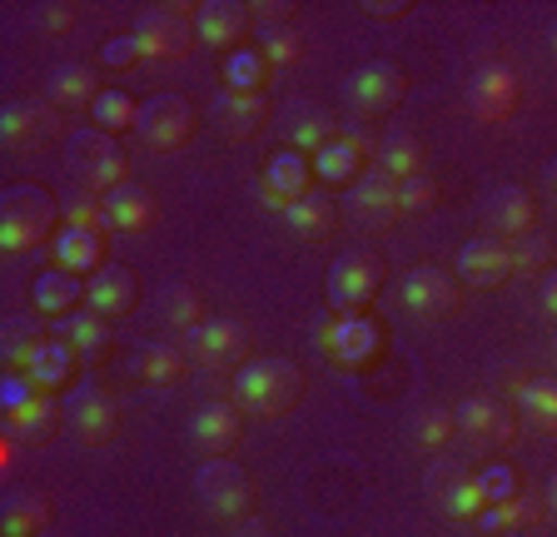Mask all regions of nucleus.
<instances>
[{
    "mask_svg": "<svg viewBox=\"0 0 557 537\" xmlns=\"http://www.w3.org/2000/svg\"><path fill=\"white\" fill-rule=\"evenodd\" d=\"M195 492L199 508L209 517H220V523H239L255 508V478L234 458H205V467L195 473Z\"/></svg>",
    "mask_w": 557,
    "mask_h": 537,
    "instance_id": "obj_4",
    "label": "nucleus"
},
{
    "mask_svg": "<svg viewBox=\"0 0 557 537\" xmlns=\"http://www.w3.org/2000/svg\"><path fill=\"white\" fill-rule=\"evenodd\" d=\"M543 189H547V199L557 204V154L547 160V170H543Z\"/></svg>",
    "mask_w": 557,
    "mask_h": 537,
    "instance_id": "obj_55",
    "label": "nucleus"
},
{
    "mask_svg": "<svg viewBox=\"0 0 557 537\" xmlns=\"http://www.w3.org/2000/svg\"><path fill=\"white\" fill-rule=\"evenodd\" d=\"M185 349L199 369H244V353H249V328L239 319H205L185 334Z\"/></svg>",
    "mask_w": 557,
    "mask_h": 537,
    "instance_id": "obj_11",
    "label": "nucleus"
},
{
    "mask_svg": "<svg viewBox=\"0 0 557 537\" xmlns=\"http://www.w3.org/2000/svg\"><path fill=\"white\" fill-rule=\"evenodd\" d=\"M0 135H5L11 150L30 154L60 135V110L50 100H11V105L0 110Z\"/></svg>",
    "mask_w": 557,
    "mask_h": 537,
    "instance_id": "obj_16",
    "label": "nucleus"
},
{
    "mask_svg": "<svg viewBox=\"0 0 557 537\" xmlns=\"http://www.w3.org/2000/svg\"><path fill=\"white\" fill-rule=\"evenodd\" d=\"M244 30H255V11L239 0H205L195 5V36L214 50H239Z\"/></svg>",
    "mask_w": 557,
    "mask_h": 537,
    "instance_id": "obj_21",
    "label": "nucleus"
},
{
    "mask_svg": "<svg viewBox=\"0 0 557 537\" xmlns=\"http://www.w3.org/2000/svg\"><path fill=\"white\" fill-rule=\"evenodd\" d=\"M139 60H145V50H139L135 30H129V36H110L100 46V65H110V71H135Z\"/></svg>",
    "mask_w": 557,
    "mask_h": 537,
    "instance_id": "obj_47",
    "label": "nucleus"
},
{
    "mask_svg": "<svg viewBox=\"0 0 557 537\" xmlns=\"http://www.w3.org/2000/svg\"><path fill=\"white\" fill-rule=\"evenodd\" d=\"M483 224L493 239H503V245H512V239H522L528 229H537V210H533V195L522 185H498L493 195L483 199Z\"/></svg>",
    "mask_w": 557,
    "mask_h": 537,
    "instance_id": "obj_19",
    "label": "nucleus"
},
{
    "mask_svg": "<svg viewBox=\"0 0 557 537\" xmlns=\"http://www.w3.org/2000/svg\"><path fill=\"white\" fill-rule=\"evenodd\" d=\"M46 339H55L46 328V314H15L5 319V339H0V359H5V369H15V374H25V363L35 359V349Z\"/></svg>",
    "mask_w": 557,
    "mask_h": 537,
    "instance_id": "obj_32",
    "label": "nucleus"
},
{
    "mask_svg": "<svg viewBox=\"0 0 557 537\" xmlns=\"http://www.w3.org/2000/svg\"><path fill=\"white\" fill-rule=\"evenodd\" d=\"M453 433H458V419H453L443 403H423V409L408 419V444L423 448V453H438Z\"/></svg>",
    "mask_w": 557,
    "mask_h": 537,
    "instance_id": "obj_39",
    "label": "nucleus"
},
{
    "mask_svg": "<svg viewBox=\"0 0 557 537\" xmlns=\"http://www.w3.org/2000/svg\"><path fill=\"white\" fill-rule=\"evenodd\" d=\"M453 274H458L468 289H498L512 274V245H503L493 234H478V239H468V245L458 249Z\"/></svg>",
    "mask_w": 557,
    "mask_h": 537,
    "instance_id": "obj_17",
    "label": "nucleus"
},
{
    "mask_svg": "<svg viewBox=\"0 0 557 537\" xmlns=\"http://www.w3.org/2000/svg\"><path fill=\"white\" fill-rule=\"evenodd\" d=\"M15 467V438H0V473Z\"/></svg>",
    "mask_w": 557,
    "mask_h": 537,
    "instance_id": "obj_56",
    "label": "nucleus"
},
{
    "mask_svg": "<svg viewBox=\"0 0 557 537\" xmlns=\"http://www.w3.org/2000/svg\"><path fill=\"white\" fill-rule=\"evenodd\" d=\"M478 483H483V498H487V508H493V502H508V498H518V478H512V467L508 463H493V467H487V473H483V478H478Z\"/></svg>",
    "mask_w": 557,
    "mask_h": 537,
    "instance_id": "obj_49",
    "label": "nucleus"
},
{
    "mask_svg": "<svg viewBox=\"0 0 557 537\" xmlns=\"http://www.w3.org/2000/svg\"><path fill=\"white\" fill-rule=\"evenodd\" d=\"M269 80V60L259 50H230L224 55V90H239V95H259Z\"/></svg>",
    "mask_w": 557,
    "mask_h": 537,
    "instance_id": "obj_40",
    "label": "nucleus"
},
{
    "mask_svg": "<svg viewBox=\"0 0 557 537\" xmlns=\"http://www.w3.org/2000/svg\"><path fill=\"white\" fill-rule=\"evenodd\" d=\"M135 40L145 60H185L195 50V5H150L135 21Z\"/></svg>",
    "mask_w": 557,
    "mask_h": 537,
    "instance_id": "obj_6",
    "label": "nucleus"
},
{
    "mask_svg": "<svg viewBox=\"0 0 557 537\" xmlns=\"http://www.w3.org/2000/svg\"><path fill=\"white\" fill-rule=\"evenodd\" d=\"M55 339H65L70 349H75V359L95 363V359H104V349H110V324H104L95 309H75V314L60 319Z\"/></svg>",
    "mask_w": 557,
    "mask_h": 537,
    "instance_id": "obj_33",
    "label": "nucleus"
},
{
    "mask_svg": "<svg viewBox=\"0 0 557 537\" xmlns=\"http://www.w3.org/2000/svg\"><path fill=\"white\" fill-rule=\"evenodd\" d=\"M547 46H553V50H557V21H553V30H547Z\"/></svg>",
    "mask_w": 557,
    "mask_h": 537,
    "instance_id": "obj_58",
    "label": "nucleus"
},
{
    "mask_svg": "<svg viewBox=\"0 0 557 537\" xmlns=\"http://www.w3.org/2000/svg\"><path fill=\"white\" fill-rule=\"evenodd\" d=\"M55 428H65V413L50 394H35L30 403L5 413V438H15V444H46Z\"/></svg>",
    "mask_w": 557,
    "mask_h": 537,
    "instance_id": "obj_26",
    "label": "nucleus"
},
{
    "mask_svg": "<svg viewBox=\"0 0 557 537\" xmlns=\"http://www.w3.org/2000/svg\"><path fill=\"white\" fill-rule=\"evenodd\" d=\"M313 175L324 179V185H354L363 175V150L338 129V140L313 154Z\"/></svg>",
    "mask_w": 557,
    "mask_h": 537,
    "instance_id": "obj_35",
    "label": "nucleus"
},
{
    "mask_svg": "<svg viewBox=\"0 0 557 537\" xmlns=\"http://www.w3.org/2000/svg\"><path fill=\"white\" fill-rule=\"evenodd\" d=\"M230 537H274V527L249 513V517H239V523H230Z\"/></svg>",
    "mask_w": 557,
    "mask_h": 537,
    "instance_id": "obj_54",
    "label": "nucleus"
},
{
    "mask_svg": "<svg viewBox=\"0 0 557 537\" xmlns=\"http://www.w3.org/2000/svg\"><path fill=\"white\" fill-rule=\"evenodd\" d=\"M379 289H383V259L379 254L354 249V254L334 259V268H329V309H334V314H369Z\"/></svg>",
    "mask_w": 557,
    "mask_h": 537,
    "instance_id": "obj_7",
    "label": "nucleus"
},
{
    "mask_svg": "<svg viewBox=\"0 0 557 537\" xmlns=\"http://www.w3.org/2000/svg\"><path fill=\"white\" fill-rule=\"evenodd\" d=\"M239 433H244V419L234 403H205L189 419V444L205 458H230L234 444H239Z\"/></svg>",
    "mask_w": 557,
    "mask_h": 537,
    "instance_id": "obj_22",
    "label": "nucleus"
},
{
    "mask_svg": "<svg viewBox=\"0 0 557 537\" xmlns=\"http://www.w3.org/2000/svg\"><path fill=\"white\" fill-rule=\"evenodd\" d=\"M135 378H145V384L154 388H170L185 378V353L174 349V344H145V349L135 353Z\"/></svg>",
    "mask_w": 557,
    "mask_h": 537,
    "instance_id": "obj_37",
    "label": "nucleus"
},
{
    "mask_svg": "<svg viewBox=\"0 0 557 537\" xmlns=\"http://www.w3.org/2000/svg\"><path fill=\"white\" fill-rule=\"evenodd\" d=\"M60 413H65V428H70L75 444H104V438L115 433V423H120L115 398L104 394V388H95V384L75 388V394L60 403Z\"/></svg>",
    "mask_w": 557,
    "mask_h": 537,
    "instance_id": "obj_15",
    "label": "nucleus"
},
{
    "mask_svg": "<svg viewBox=\"0 0 557 537\" xmlns=\"http://www.w3.org/2000/svg\"><path fill=\"white\" fill-rule=\"evenodd\" d=\"M344 95H348V110H354V115L379 120L408 95V75L398 71L394 60H369V65H359V71L348 75Z\"/></svg>",
    "mask_w": 557,
    "mask_h": 537,
    "instance_id": "obj_9",
    "label": "nucleus"
},
{
    "mask_svg": "<svg viewBox=\"0 0 557 537\" xmlns=\"http://www.w3.org/2000/svg\"><path fill=\"white\" fill-rule=\"evenodd\" d=\"M50 254H55V268L90 284L104 268V234L85 229V224H60V234L50 239Z\"/></svg>",
    "mask_w": 557,
    "mask_h": 537,
    "instance_id": "obj_20",
    "label": "nucleus"
},
{
    "mask_svg": "<svg viewBox=\"0 0 557 537\" xmlns=\"http://www.w3.org/2000/svg\"><path fill=\"white\" fill-rule=\"evenodd\" d=\"M135 135L160 154L180 150V145H189V135H195V105H189L185 95H150V100H139Z\"/></svg>",
    "mask_w": 557,
    "mask_h": 537,
    "instance_id": "obj_10",
    "label": "nucleus"
},
{
    "mask_svg": "<svg viewBox=\"0 0 557 537\" xmlns=\"http://www.w3.org/2000/svg\"><path fill=\"white\" fill-rule=\"evenodd\" d=\"M433 204H438V185H433L429 175L404 179V185H398V214H429Z\"/></svg>",
    "mask_w": 557,
    "mask_h": 537,
    "instance_id": "obj_46",
    "label": "nucleus"
},
{
    "mask_svg": "<svg viewBox=\"0 0 557 537\" xmlns=\"http://www.w3.org/2000/svg\"><path fill=\"white\" fill-rule=\"evenodd\" d=\"M65 164H70V175L81 179V189H90V195H110L115 185L129 179L125 150L104 129H75L65 145Z\"/></svg>",
    "mask_w": 557,
    "mask_h": 537,
    "instance_id": "obj_3",
    "label": "nucleus"
},
{
    "mask_svg": "<svg viewBox=\"0 0 557 537\" xmlns=\"http://www.w3.org/2000/svg\"><path fill=\"white\" fill-rule=\"evenodd\" d=\"M547 259H553V239L543 229L512 239V274H547Z\"/></svg>",
    "mask_w": 557,
    "mask_h": 537,
    "instance_id": "obj_45",
    "label": "nucleus"
},
{
    "mask_svg": "<svg viewBox=\"0 0 557 537\" xmlns=\"http://www.w3.org/2000/svg\"><path fill=\"white\" fill-rule=\"evenodd\" d=\"M553 359H557V334H553Z\"/></svg>",
    "mask_w": 557,
    "mask_h": 537,
    "instance_id": "obj_59",
    "label": "nucleus"
},
{
    "mask_svg": "<svg viewBox=\"0 0 557 537\" xmlns=\"http://www.w3.org/2000/svg\"><path fill=\"white\" fill-rule=\"evenodd\" d=\"M284 224H289V234H299V239H329V234H334V199H329L324 189H313V195H304L299 204L284 210Z\"/></svg>",
    "mask_w": 557,
    "mask_h": 537,
    "instance_id": "obj_36",
    "label": "nucleus"
},
{
    "mask_svg": "<svg viewBox=\"0 0 557 537\" xmlns=\"http://www.w3.org/2000/svg\"><path fill=\"white\" fill-rule=\"evenodd\" d=\"M359 11H363V15H373V21H404V15L413 11V5H408V0H363Z\"/></svg>",
    "mask_w": 557,
    "mask_h": 537,
    "instance_id": "obj_52",
    "label": "nucleus"
},
{
    "mask_svg": "<svg viewBox=\"0 0 557 537\" xmlns=\"http://www.w3.org/2000/svg\"><path fill=\"white\" fill-rule=\"evenodd\" d=\"M65 224H85V229H110V224H104V199L90 195V189H81V195L65 204Z\"/></svg>",
    "mask_w": 557,
    "mask_h": 537,
    "instance_id": "obj_48",
    "label": "nucleus"
},
{
    "mask_svg": "<svg viewBox=\"0 0 557 537\" xmlns=\"http://www.w3.org/2000/svg\"><path fill=\"white\" fill-rule=\"evenodd\" d=\"M423 492H429L433 513L453 517V523H478V513L487 508L478 473L463 467L458 458H438V463H429V473H423Z\"/></svg>",
    "mask_w": 557,
    "mask_h": 537,
    "instance_id": "obj_5",
    "label": "nucleus"
},
{
    "mask_svg": "<svg viewBox=\"0 0 557 537\" xmlns=\"http://www.w3.org/2000/svg\"><path fill=\"white\" fill-rule=\"evenodd\" d=\"M338 120L334 115H324V110H299L294 115V129H289V140H294V150L299 154H319L324 145H334L338 140Z\"/></svg>",
    "mask_w": 557,
    "mask_h": 537,
    "instance_id": "obj_41",
    "label": "nucleus"
},
{
    "mask_svg": "<svg viewBox=\"0 0 557 537\" xmlns=\"http://www.w3.org/2000/svg\"><path fill=\"white\" fill-rule=\"evenodd\" d=\"M50 517H55V508H50V492L40 488H21L5 498V513H0V533L5 537H35L46 533Z\"/></svg>",
    "mask_w": 557,
    "mask_h": 537,
    "instance_id": "obj_29",
    "label": "nucleus"
},
{
    "mask_svg": "<svg viewBox=\"0 0 557 537\" xmlns=\"http://www.w3.org/2000/svg\"><path fill=\"white\" fill-rule=\"evenodd\" d=\"M313 189H319L313 185V170L299 150H278L274 160L264 164V179H259V199L274 204L278 214L289 210V204H299L304 195H313Z\"/></svg>",
    "mask_w": 557,
    "mask_h": 537,
    "instance_id": "obj_18",
    "label": "nucleus"
},
{
    "mask_svg": "<svg viewBox=\"0 0 557 537\" xmlns=\"http://www.w3.org/2000/svg\"><path fill=\"white\" fill-rule=\"evenodd\" d=\"M35 394H40V388H35L25 374H5V384H0V409L11 413V409H21V403H30Z\"/></svg>",
    "mask_w": 557,
    "mask_h": 537,
    "instance_id": "obj_50",
    "label": "nucleus"
},
{
    "mask_svg": "<svg viewBox=\"0 0 557 537\" xmlns=\"http://www.w3.org/2000/svg\"><path fill=\"white\" fill-rule=\"evenodd\" d=\"M319 349H324L334 363H344V369H359V363L379 359L383 328L373 324L369 314H338L334 324L319 328Z\"/></svg>",
    "mask_w": 557,
    "mask_h": 537,
    "instance_id": "obj_13",
    "label": "nucleus"
},
{
    "mask_svg": "<svg viewBox=\"0 0 557 537\" xmlns=\"http://www.w3.org/2000/svg\"><path fill=\"white\" fill-rule=\"evenodd\" d=\"M269 105L264 95H239V90H220L209 100V125L220 129L224 140H249L259 125H264Z\"/></svg>",
    "mask_w": 557,
    "mask_h": 537,
    "instance_id": "obj_23",
    "label": "nucleus"
},
{
    "mask_svg": "<svg viewBox=\"0 0 557 537\" xmlns=\"http://www.w3.org/2000/svg\"><path fill=\"white\" fill-rule=\"evenodd\" d=\"M60 204L50 189L40 185H15L0 199V249L5 254H25V249L46 245V234H60Z\"/></svg>",
    "mask_w": 557,
    "mask_h": 537,
    "instance_id": "obj_2",
    "label": "nucleus"
},
{
    "mask_svg": "<svg viewBox=\"0 0 557 537\" xmlns=\"http://www.w3.org/2000/svg\"><path fill=\"white\" fill-rule=\"evenodd\" d=\"M46 95L55 110H95V100H100L104 90L90 65H55L46 80Z\"/></svg>",
    "mask_w": 557,
    "mask_h": 537,
    "instance_id": "obj_27",
    "label": "nucleus"
},
{
    "mask_svg": "<svg viewBox=\"0 0 557 537\" xmlns=\"http://www.w3.org/2000/svg\"><path fill=\"white\" fill-rule=\"evenodd\" d=\"M75 349H70L65 339H46L40 349H35V359L25 363V378H30L40 394H55V388L70 384V374H75Z\"/></svg>",
    "mask_w": 557,
    "mask_h": 537,
    "instance_id": "obj_34",
    "label": "nucleus"
},
{
    "mask_svg": "<svg viewBox=\"0 0 557 537\" xmlns=\"http://www.w3.org/2000/svg\"><path fill=\"white\" fill-rule=\"evenodd\" d=\"M304 394V374L294 359H249L244 369H234V409L255 413V419H278L289 413Z\"/></svg>",
    "mask_w": 557,
    "mask_h": 537,
    "instance_id": "obj_1",
    "label": "nucleus"
},
{
    "mask_svg": "<svg viewBox=\"0 0 557 537\" xmlns=\"http://www.w3.org/2000/svg\"><path fill=\"white\" fill-rule=\"evenodd\" d=\"M139 299V279L125 264H104L90 284H85V309H95L100 319H125Z\"/></svg>",
    "mask_w": 557,
    "mask_h": 537,
    "instance_id": "obj_24",
    "label": "nucleus"
},
{
    "mask_svg": "<svg viewBox=\"0 0 557 537\" xmlns=\"http://www.w3.org/2000/svg\"><path fill=\"white\" fill-rule=\"evenodd\" d=\"M453 419H458V433L468 438V448H483V453H503L518 438V419L498 398H468V403H458Z\"/></svg>",
    "mask_w": 557,
    "mask_h": 537,
    "instance_id": "obj_12",
    "label": "nucleus"
},
{
    "mask_svg": "<svg viewBox=\"0 0 557 537\" xmlns=\"http://www.w3.org/2000/svg\"><path fill=\"white\" fill-rule=\"evenodd\" d=\"M95 129H104V135H120V129H135L139 120V105L129 100L125 90H104L100 100H95Z\"/></svg>",
    "mask_w": 557,
    "mask_h": 537,
    "instance_id": "obj_44",
    "label": "nucleus"
},
{
    "mask_svg": "<svg viewBox=\"0 0 557 537\" xmlns=\"http://www.w3.org/2000/svg\"><path fill=\"white\" fill-rule=\"evenodd\" d=\"M398 299H404V309L413 319H448L458 309V279L438 264H418L404 274Z\"/></svg>",
    "mask_w": 557,
    "mask_h": 537,
    "instance_id": "obj_14",
    "label": "nucleus"
},
{
    "mask_svg": "<svg viewBox=\"0 0 557 537\" xmlns=\"http://www.w3.org/2000/svg\"><path fill=\"white\" fill-rule=\"evenodd\" d=\"M537 304H543L547 319H557V268H547L543 284H537Z\"/></svg>",
    "mask_w": 557,
    "mask_h": 537,
    "instance_id": "obj_53",
    "label": "nucleus"
},
{
    "mask_svg": "<svg viewBox=\"0 0 557 537\" xmlns=\"http://www.w3.org/2000/svg\"><path fill=\"white\" fill-rule=\"evenodd\" d=\"M543 502H547V513L557 517V473H553V478H547V488H543Z\"/></svg>",
    "mask_w": 557,
    "mask_h": 537,
    "instance_id": "obj_57",
    "label": "nucleus"
},
{
    "mask_svg": "<svg viewBox=\"0 0 557 537\" xmlns=\"http://www.w3.org/2000/svg\"><path fill=\"white\" fill-rule=\"evenodd\" d=\"M104 199V224L115 234H139V229H150L154 224V199L145 185H135V179H125V185H115Z\"/></svg>",
    "mask_w": 557,
    "mask_h": 537,
    "instance_id": "obj_25",
    "label": "nucleus"
},
{
    "mask_svg": "<svg viewBox=\"0 0 557 537\" xmlns=\"http://www.w3.org/2000/svg\"><path fill=\"white\" fill-rule=\"evenodd\" d=\"M160 319L170 328H195V324H205V294L195 289V284H174V289H164V299H160Z\"/></svg>",
    "mask_w": 557,
    "mask_h": 537,
    "instance_id": "obj_42",
    "label": "nucleus"
},
{
    "mask_svg": "<svg viewBox=\"0 0 557 537\" xmlns=\"http://www.w3.org/2000/svg\"><path fill=\"white\" fill-rule=\"evenodd\" d=\"M70 25H75V5H46V11H35V30H46V36H65Z\"/></svg>",
    "mask_w": 557,
    "mask_h": 537,
    "instance_id": "obj_51",
    "label": "nucleus"
},
{
    "mask_svg": "<svg viewBox=\"0 0 557 537\" xmlns=\"http://www.w3.org/2000/svg\"><path fill=\"white\" fill-rule=\"evenodd\" d=\"M518 100H522V85L508 60H483L473 71V80H468V115L478 125H503L518 110Z\"/></svg>",
    "mask_w": 557,
    "mask_h": 537,
    "instance_id": "obj_8",
    "label": "nucleus"
},
{
    "mask_svg": "<svg viewBox=\"0 0 557 537\" xmlns=\"http://www.w3.org/2000/svg\"><path fill=\"white\" fill-rule=\"evenodd\" d=\"M348 199H354V210L363 214L369 224H388L398 214V179H388L383 170H363L354 185H348Z\"/></svg>",
    "mask_w": 557,
    "mask_h": 537,
    "instance_id": "obj_28",
    "label": "nucleus"
},
{
    "mask_svg": "<svg viewBox=\"0 0 557 537\" xmlns=\"http://www.w3.org/2000/svg\"><path fill=\"white\" fill-rule=\"evenodd\" d=\"M373 170H383L388 179H418L423 175V145L413 140V135H394V140H383L379 150H373Z\"/></svg>",
    "mask_w": 557,
    "mask_h": 537,
    "instance_id": "obj_38",
    "label": "nucleus"
},
{
    "mask_svg": "<svg viewBox=\"0 0 557 537\" xmlns=\"http://www.w3.org/2000/svg\"><path fill=\"white\" fill-rule=\"evenodd\" d=\"M512 403H518L528 428L557 438V378H518L512 384Z\"/></svg>",
    "mask_w": 557,
    "mask_h": 537,
    "instance_id": "obj_30",
    "label": "nucleus"
},
{
    "mask_svg": "<svg viewBox=\"0 0 557 537\" xmlns=\"http://www.w3.org/2000/svg\"><path fill=\"white\" fill-rule=\"evenodd\" d=\"M81 299H85V279H75L65 268H46V274L30 284V304H35V314H46V319L75 314Z\"/></svg>",
    "mask_w": 557,
    "mask_h": 537,
    "instance_id": "obj_31",
    "label": "nucleus"
},
{
    "mask_svg": "<svg viewBox=\"0 0 557 537\" xmlns=\"http://www.w3.org/2000/svg\"><path fill=\"white\" fill-rule=\"evenodd\" d=\"M537 517H543L537 498H533V492H518V498H508V502L483 508V513H478V523H483L487 533H503V527H528V523H537Z\"/></svg>",
    "mask_w": 557,
    "mask_h": 537,
    "instance_id": "obj_43",
    "label": "nucleus"
}]
</instances>
